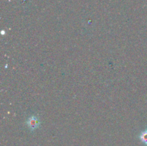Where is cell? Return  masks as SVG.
<instances>
[{
	"mask_svg": "<svg viewBox=\"0 0 147 146\" xmlns=\"http://www.w3.org/2000/svg\"><path fill=\"white\" fill-rule=\"evenodd\" d=\"M139 139L142 143H144L145 145H147V129L141 132L139 135Z\"/></svg>",
	"mask_w": 147,
	"mask_h": 146,
	"instance_id": "obj_2",
	"label": "cell"
},
{
	"mask_svg": "<svg viewBox=\"0 0 147 146\" xmlns=\"http://www.w3.org/2000/svg\"><path fill=\"white\" fill-rule=\"evenodd\" d=\"M40 124H41V122H40L39 117L36 115L30 116L26 120V125L31 131H34V130L40 127Z\"/></svg>",
	"mask_w": 147,
	"mask_h": 146,
	"instance_id": "obj_1",
	"label": "cell"
}]
</instances>
